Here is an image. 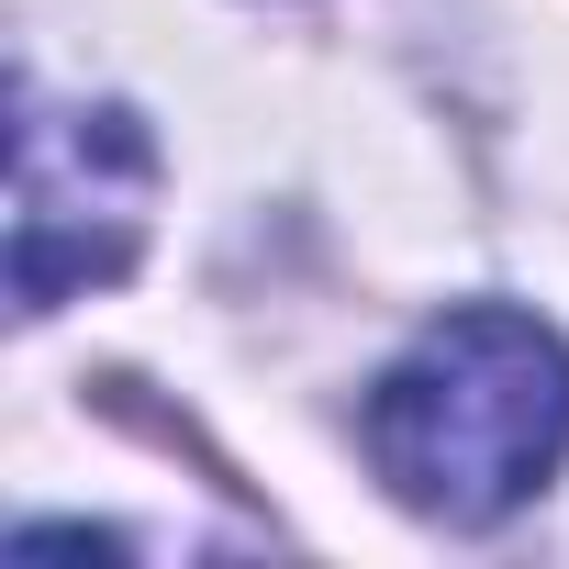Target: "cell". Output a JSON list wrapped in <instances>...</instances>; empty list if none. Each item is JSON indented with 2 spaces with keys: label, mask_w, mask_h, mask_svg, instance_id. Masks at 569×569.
<instances>
[{
  "label": "cell",
  "mask_w": 569,
  "mask_h": 569,
  "mask_svg": "<svg viewBox=\"0 0 569 569\" xmlns=\"http://www.w3.org/2000/svg\"><path fill=\"white\" fill-rule=\"evenodd\" d=\"M569 458V347L536 313L469 302L425 325L369 391V469L436 525H502Z\"/></svg>",
  "instance_id": "1"
},
{
  "label": "cell",
  "mask_w": 569,
  "mask_h": 569,
  "mask_svg": "<svg viewBox=\"0 0 569 569\" xmlns=\"http://www.w3.org/2000/svg\"><path fill=\"white\" fill-rule=\"evenodd\" d=\"M146 190L157 146L112 101H46L34 79L12 90V302L57 313L90 279H123L146 246Z\"/></svg>",
  "instance_id": "2"
}]
</instances>
